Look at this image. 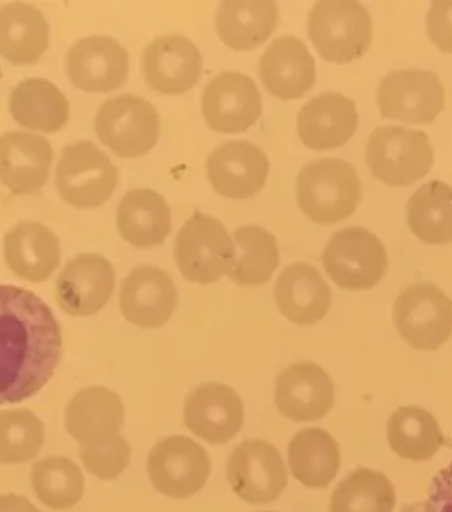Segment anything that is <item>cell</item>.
<instances>
[{"label": "cell", "instance_id": "d6986e66", "mask_svg": "<svg viewBox=\"0 0 452 512\" xmlns=\"http://www.w3.org/2000/svg\"><path fill=\"white\" fill-rule=\"evenodd\" d=\"M269 159L251 142H226L209 154L207 177L219 195L248 200L264 189Z\"/></svg>", "mask_w": 452, "mask_h": 512}, {"label": "cell", "instance_id": "52a82bcc", "mask_svg": "<svg viewBox=\"0 0 452 512\" xmlns=\"http://www.w3.org/2000/svg\"><path fill=\"white\" fill-rule=\"evenodd\" d=\"M59 195L76 209H96L110 200L119 184V172L105 152L82 140L62 152L55 172Z\"/></svg>", "mask_w": 452, "mask_h": 512}, {"label": "cell", "instance_id": "6da1fadb", "mask_svg": "<svg viewBox=\"0 0 452 512\" xmlns=\"http://www.w3.org/2000/svg\"><path fill=\"white\" fill-rule=\"evenodd\" d=\"M61 324L41 297L0 285V405L36 396L62 359Z\"/></svg>", "mask_w": 452, "mask_h": 512}, {"label": "cell", "instance_id": "e575fe53", "mask_svg": "<svg viewBox=\"0 0 452 512\" xmlns=\"http://www.w3.org/2000/svg\"><path fill=\"white\" fill-rule=\"evenodd\" d=\"M396 490L387 475L357 468L332 491L329 512H394Z\"/></svg>", "mask_w": 452, "mask_h": 512}, {"label": "cell", "instance_id": "4316f807", "mask_svg": "<svg viewBox=\"0 0 452 512\" xmlns=\"http://www.w3.org/2000/svg\"><path fill=\"white\" fill-rule=\"evenodd\" d=\"M278 22V4L271 0H228L221 2L216 11L219 38L237 52L264 45Z\"/></svg>", "mask_w": 452, "mask_h": 512}, {"label": "cell", "instance_id": "30bf717a", "mask_svg": "<svg viewBox=\"0 0 452 512\" xmlns=\"http://www.w3.org/2000/svg\"><path fill=\"white\" fill-rule=\"evenodd\" d=\"M211 470L209 452L184 435L159 440L147 460L152 486L161 495L175 500L193 497L204 490Z\"/></svg>", "mask_w": 452, "mask_h": 512}, {"label": "cell", "instance_id": "7c38bea8", "mask_svg": "<svg viewBox=\"0 0 452 512\" xmlns=\"http://www.w3.org/2000/svg\"><path fill=\"white\" fill-rule=\"evenodd\" d=\"M226 472L235 495L253 505L276 502L288 484L287 468L278 449L258 438L235 447Z\"/></svg>", "mask_w": 452, "mask_h": 512}, {"label": "cell", "instance_id": "b9f144b4", "mask_svg": "<svg viewBox=\"0 0 452 512\" xmlns=\"http://www.w3.org/2000/svg\"><path fill=\"white\" fill-rule=\"evenodd\" d=\"M0 78H2V69H0Z\"/></svg>", "mask_w": 452, "mask_h": 512}, {"label": "cell", "instance_id": "ac0fdd59", "mask_svg": "<svg viewBox=\"0 0 452 512\" xmlns=\"http://www.w3.org/2000/svg\"><path fill=\"white\" fill-rule=\"evenodd\" d=\"M174 279L158 267H138L124 279L119 308L129 324L142 329H158L172 318L177 308Z\"/></svg>", "mask_w": 452, "mask_h": 512}, {"label": "cell", "instance_id": "d4e9b609", "mask_svg": "<svg viewBox=\"0 0 452 512\" xmlns=\"http://www.w3.org/2000/svg\"><path fill=\"white\" fill-rule=\"evenodd\" d=\"M274 302L292 324H317L331 309V288L313 265L299 262L281 272L274 287Z\"/></svg>", "mask_w": 452, "mask_h": 512}, {"label": "cell", "instance_id": "9a60e30c", "mask_svg": "<svg viewBox=\"0 0 452 512\" xmlns=\"http://www.w3.org/2000/svg\"><path fill=\"white\" fill-rule=\"evenodd\" d=\"M142 73L152 91L177 96L191 91L204 73V59L191 39L159 36L142 55Z\"/></svg>", "mask_w": 452, "mask_h": 512}, {"label": "cell", "instance_id": "4fadbf2b", "mask_svg": "<svg viewBox=\"0 0 452 512\" xmlns=\"http://www.w3.org/2000/svg\"><path fill=\"white\" fill-rule=\"evenodd\" d=\"M262 98L249 76L225 71L214 76L202 94V115L212 131L244 133L260 119Z\"/></svg>", "mask_w": 452, "mask_h": 512}, {"label": "cell", "instance_id": "9c48e42d", "mask_svg": "<svg viewBox=\"0 0 452 512\" xmlns=\"http://www.w3.org/2000/svg\"><path fill=\"white\" fill-rule=\"evenodd\" d=\"M94 126L99 140L119 158H140L158 142L159 113L147 99L126 94L99 106Z\"/></svg>", "mask_w": 452, "mask_h": 512}, {"label": "cell", "instance_id": "7bdbcfd3", "mask_svg": "<svg viewBox=\"0 0 452 512\" xmlns=\"http://www.w3.org/2000/svg\"><path fill=\"white\" fill-rule=\"evenodd\" d=\"M262 512H274V511H262Z\"/></svg>", "mask_w": 452, "mask_h": 512}, {"label": "cell", "instance_id": "74e56055", "mask_svg": "<svg viewBox=\"0 0 452 512\" xmlns=\"http://www.w3.org/2000/svg\"><path fill=\"white\" fill-rule=\"evenodd\" d=\"M80 456L87 472L103 481H113L128 468L131 445L122 435H115L103 442L80 445Z\"/></svg>", "mask_w": 452, "mask_h": 512}, {"label": "cell", "instance_id": "ba28073f", "mask_svg": "<svg viewBox=\"0 0 452 512\" xmlns=\"http://www.w3.org/2000/svg\"><path fill=\"white\" fill-rule=\"evenodd\" d=\"M396 331L414 350H438L452 334V301L433 283H415L394 302Z\"/></svg>", "mask_w": 452, "mask_h": 512}, {"label": "cell", "instance_id": "277c9868", "mask_svg": "<svg viewBox=\"0 0 452 512\" xmlns=\"http://www.w3.org/2000/svg\"><path fill=\"white\" fill-rule=\"evenodd\" d=\"M237 249L232 235L219 219L204 212L195 214L182 225L175 241V262L182 276L212 285L234 269Z\"/></svg>", "mask_w": 452, "mask_h": 512}, {"label": "cell", "instance_id": "f546056e", "mask_svg": "<svg viewBox=\"0 0 452 512\" xmlns=\"http://www.w3.org/2000/svg\"><path fill=\"white\" fill-rule=\"evenodd\" d=\"M9 112L23 128L57 133L68 122L69 103L57 85L45 78H29L11 92Z\"/></svg>", "mask_w": 452, "mask_h": 512}, {"label": "cell", "instance_id": "603a6c76", "mask_svg": "<svg viewBox=\"0 0 452 512\" xmlns=\"http://www.w3.org/2000/svg\"><path fill=\"white\" fill-rule=\"evenodd\" d=\"M258 73L265 89L283 101L302 98L317 78L313 55L294 36L272 41L260 59Z\"/></svg>", "mask_w": 452, "mask_h": 512}, {"label": "cell", "instance_id": "e0dca14e", "mask_svg": "<svg viewBox=\"0 0 452 512\" xmlns=\"http://www.w3.org/2000/svg\"><path fill=\"white\" fill-rule=\"evenodd\" d=\"M336 389L324 368L315 362L290 364L279 373L274 401L279 414L290 421H318L331 412Z\"/></svg>", "mask_w": 452, "mask_h": 512}, {"label": "cell", "instance_id": "4dcf8cb0", "mask_svg": "<svg viewBox=\"0 0 452 512\" xmlns=\"http://www.w3.org/2000/svg\"><path fill=\"white\" fill-rule=\"evenodd\" d=\"M288 465L302 486L327 488L341 467L338 442L320 428L299 431L288 445Z\"/></svg>", "mask_w": 452, "mask_h": 512}, {"label": "cell", "instance_id": "5b68a950", "mask_svg": "<svg viewBox=\"0 0 452 512\" xmlns=\"http://www.w3.org/2000/svg\"><path fill=\"white\" fill-rule=\"evenodd\" d=\"M435 152L430 138L417 129L382 126L370 135L366 163L373 177L389 186H410L430 174Z\"/></svg>", "mask_w": 452, "mask_h": 512}, {"label": "cell", "instance_id": "8992f818", "mask_svg": "<svg viewBox=\"0 0 452 512\" xmlns=\"http://www.w3.org/2000/svg\"><path fill=\"white\" fill-rule=\"evenodd\" d=\"M322 262L332 281L352 292L377 287L389 267L382 241L361 226H348L332 234Z\"/></svg>", "mask_w": 452, "mask_h": 512}, {"label": "cell", "instance_id": "2e32d148", "mask_svg": "<svg viewBox=\"0 0 452 512\" xmlns=\"http://www.w3.org/2000/svg\"><path fill=\"white\" fill-rule=\"evenodd\" d=\"M184 421L191 433L207 444H228L244 424L241 396L225 384L198 385L184 403Z\"/></svg>", "mask_w": 452, "mask_h": 512}, {"label": "cell", "instance_id": "f35d334b", "mask_svg": "<svg viewBox=\"0 0 452 512\" xmlns=\"http://www.w3.org/2000/svg\"><path fill=\"white\" fill-rule=\"evenodd\" d=\"M400 512H452V461L433 477L424 500L405 505Z\"/></svg>", "mask_w": 452, "mask_h": 512}, {"label": "cell", "instance_id": "83f0119b", "mask_svg": "<svg viewBox=\"0 0 452 512\" xmlns=\"http://www.w3.org/2000/svg\"><path fill=\"white\" fill-rule=\"evenodd\" d=\"M50 45L45 15L32 4L11 2L0 8V55L15 66H31Z\"/></svg>", "mask_w": 452, "mask_h": 512}, {"label": "cell", "instance_id": "cb8c5ba5", "mask_svg": "<svg viewBox=\"0 0 452 512\" xmlns=\"http://www.w3.org/2000/svg\"><path fill=\"white\" fill-rule=\"evenodd\" d=\"M4 260L18 278L41 283L61 264V241L48 226L23 221L4 235Z\"/></svg>", "mask_w": 452, "mask_h": 512}, {"label": "cell", "instance_id": "44dd1931", "mask_svg": "<svg viewBox=\"0 0 452 512\" xmlns=\"http://www.w3.org/2000/svg\"><path fill=\"white\" fill-rule=\"evenodd\" d=\"M359 128V113L352 99L325 92L309 99L297 115V133L313 151H331L347 144Z\"/></svg>", "mask_w": 452, "mask_h": 512}, {"label": "cell", "instance_id": "484cf974", "mask_svg": "<svg viewBox=\"0 0 452 512\" xmlns=\"http://www.w3.org/2000/svg\"><path fill=\"white\" fill-rule=\"evenodd\" d=\"M124 414V405L115 392L87 387L68 403L66 430L80 445L96 444L121 435Z\"/></svg>", "mask_w": 452, "mask_h": 512}, {"label": "cell", "instance_id": "3957f363", "mask_svg": "<svg viewBox=\"0 0 452 512\" xmlns=\"http://www.w3.org/2000/svg\"><path fill=\"white\" fill-rule=\"evenodd\" d=\"M308 34L325 61L347 64L368 52L373 22L359 2L322 0L309 13Z\"/></svg>", "mask_w": 452, "mask_h": 512}, {"label": "cell", "instance_id": "7402d4cb", "mask_svg": "<svg viewBox=\"0 0 452 512\" xmlns=\"http://www.w3.org/2000/svg\"><path fill=\"white\" fill-rule=\"evenodd\" d=\"M53 149L43 136L9 131L0 136V182L15 195L39 193L50 175Z\"/></svg>", "mask_w": 452, "mask_h": 512}, {"label": "cell", "instance_id": "8d00e7d4", "mask_svg": "<svg viewBox=\"0 0 452 512\" xmlns=\"http://www.w3.org/2000/svg\"><path fill=\"white\" fill-rule=\"evenodd\" d=\"M45 444V424L29 408L0 412V463L18 465L36 458Z\"/></svg>", "mask_w": 452, "mask_h": 512}, {"label": "cell", "instance_id": "f1b7e54d", "mask_svg": "<svg viewBox=\"0 0 452 512\" xmlns=\"http://www.w3.org/2000/svg\"><path fill=\"white\" fill-rule=\"evenodd\" d=\"M117 228L135 248H154L172 230V212L165 198L152 189H133L117 207Z\"/></svg>", "mask_w": 452, "mask_h": 512}, {"label": "cell", "instance_id": "ffe728a7", "mask_svg": "<svg viewBox=\"0 0 452 512\" xmlns=\"http://www.w3.org/2000/svg\"><path fill=\"white\" fill-rule=\"evenodd\" d=\"M128 52L110 36H89L71 46L68 76L83 92L105 94L122 87L128 78Z\"/></svg>", "mask_w": 452, "mask_h": 512}, {"label": "cell", "instance_id": "8fae6325", "mask_svg": "<svg viewBox=\"0 0 452 512\" xmlns=\"http://www.w3.org/2000/svg\"><path fill=\"white\" fill-rule=\"evenodd\" d=\"M382 117L407 124H430L445 108V89L433 71L401 69L378 87Z\"/></svg>", "mask_w": 452, "mask_h": 512}, {"label": "cell", "instance_id": "836d02e7", "mask_svg": "<svg viewBox=\"0 0 452 512\" xmlns=\"http://www.w3.org/2000/svg\"><path fill=\"white\" fill-rule=\"evenodd\" d=\"M235 258L230 279L239 287H260L271 279L279 265L276 237L262 226H239L234 232Z\"/></svg>", "mask_w": 452, "mask_h": 512}, {"label": "cell", "instance_id": "60d3db41", "mask_svg": "<svg viewBox=\"0 0 452 512\" xmlns=\"http://www.w3.org/2000/svg\"><path fill=\"white\" fill-rule=\"evenodd\" d=\"M0 512H39L36 505L20 495H0Z\"/></svg>", "mask_w": 452, "mask_h": 512}, {"label": "cell", "instance_id": "5bb4252c", "mask_svg": "<svg viewBox=\"0 0 452 512\" xmlns=\"http://www.w3.org/2000/svg\"><path fill=\"white\" fill-rule=\"evenodd\" d=\"M115 290V271L105 256L83 253L69 260L55 285V297L69 317H92Z\"/></svg>", "mask_w": 452, "mask_h": 512}, {"label": "cell", "instance_id": "7a4b0ae2", "mask_svg": "<svg viewBox=\"0 0 452 512\" xmlns=\"http://www.w3.org/2000/svg\"><path fill=\"white\" fill-rule=\"evenodd\" d=\"M361 198V179L354 166L343 159H318L302 166L297 177L299 207L318 225H334L350 218Z\"/></svg>", "mask_w": 452, "mask_h": 512}, {"label": "cell", "instance_id": "ab89813d", "mask_svg": "<svg viewBox=\"0 0 452 512\" xmlns=\"http://www.w3.org/2000/svg\"><path fill=\"white\" fill-rule=\"evenodd\" d=\"M426 31L438 50L452 53V0H435L431 4Z\"/></svg>", "mask_w": 452, "mask_h": 512}, {"label": "cell", "instance_id": "d590c367", "mask_svg": "<svg viewBox=\"0 0 452 512\" xmlns=\"http://www.w3.org/2000/svg\"><path fill=\"white\" fill-rule=\"evenodd\" d=\"M32 490L46 507L66 511L83 497L85 479L75 461L64 456H50L38 461L31 470Z\"/></svg>", "mask_w": 452, "mask_h": 512}, {"label": "cell", "instance_id": "1f68e13d", "mask_svg": "<svg viewBox=\"0 0 452 512\" xmlns=\"http://www.w3.org/2000/svg\"><path fill=\"white\" fill-rule=\"evenodd\" d=\"M387 440L401 460L426 461L444 445V433L428 410L400 407L387 421Z\"/></svg>", "mask_w": 452, "mask_h": 512}, {"label": "cell", "instance_id": "d6a6232c", "mask_svg": "<svg viewBox=\"0 0 452 512\" xmlns=\"http://www.w3.org/2000/svg\"><path fill=\"white\" fill-rule=\"evenodd\" d=\"M407 221L412 234L426 244L452 242V186L431 181L417 189L407 204Z\"/></svg>", "mask_w": 452, "mask_h": 512}]
</instances>
